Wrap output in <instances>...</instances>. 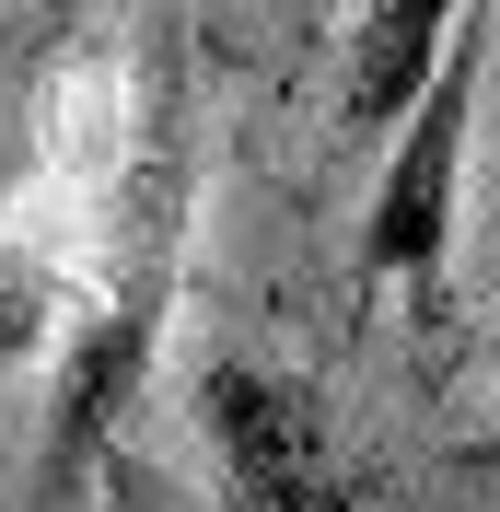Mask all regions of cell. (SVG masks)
<instances>
[{"mask_svg": "<svg viewBox=\"0 0 500 512\" xmlns=\"http://www.w3.org/2000/svg\"><path fill=\"white\" fill-rule=\"evenodd\" d=\"M187 233H198V140H187V35L175 12L140 24L128 70V140L82 198V256L59 303V384H47V443H35V512H70L82 478L117 454V419L163 361L175 291H187Z\"/></svg>", "mask_w": 500, "mask_h": 512, "instance_id": "cell-1", "label": "cell"}, {"mask_svg": "<svg viewBox=\"0 0 500 512\" xmlns=\"http://www.w3.org/2000/svg\"><path fill=\"white\" fill-rule=\"evenodd\" d=\"M477 94H489V24H454V47H442L431 82L407 94L396 140H384V175H373V198H361V280L442 291V268H454V210H466Z\"/></svg>", "mask_w": 500, "mask_h": 512, "instance_id": "cell-2", "label": "cell"}, {"mask_svg": "<svg viewBox=\"0 0 500 512\" xmlns=\"http://www.w3.org/2000/svg\"><path fill=\"white\" fill-rule=\"evenodd\" d=\"M198 443H210L221 512H361V478L326 431V396L256 350L198 361Z\"/></svg>", "mask_w": 500, "mask_h": 512, "instance_id": "cell-3", "label": "cell"}, {"mask_svg": "<svg viewBox=\"0 0 500 512\" xmlns=\"http://www.w3.org/2000/svg\"><path fill=\"white\" fill-rule=\"evenodd\" d=\"M454 12L466 0H361L349 12V70H338V128L349 140H384L407 117V94L431 82V59L454 47Z\"/></svg>", "mask_w": 500, "mask_h": 512, "instance_id": "cell-4", "label": "cell"}, {"mask_svg": "<svg viewBox=\"0 0 500 512\" xmlns=\"http://www.w3.org/2000/svg\"><path fill=\"white\" fill-rule=\"evenodd\" d=\"M94 478H105V501H94V512H187V501H175V489L152 478V466H140V454H105Z\"/></svg>", "mask_w": 500, "mask_h": 512, "instance_id": "cell-5", "label": "cell"}, {"mask_svg": "<svg viewBox=\"0 0 500 512\" xmlns=\"http://www.w3.org/2000/svg\"><path fill=\"white\" fill-rule=\"evenodd\" d=\"M24 12L35 24H70V12H94V0H24Z\"/></svg>", "mask_w": 500, "mask_h": 512, "instance_id": "cell-6", "label": "cell"}, {"mask_svg": "<svg viewBox=\"0 0 500 512\" xmlns=\"http://www.w3.org/2000/svg\"><path fill=\"white\" fill-rule=\"evenodd\" d=\"M489 373H500V326H489Z\"/></svg>", "mask_w": 500, "mask_h": 512, "instance_id": "cell-7", "label": "cell"}]
</instances>
